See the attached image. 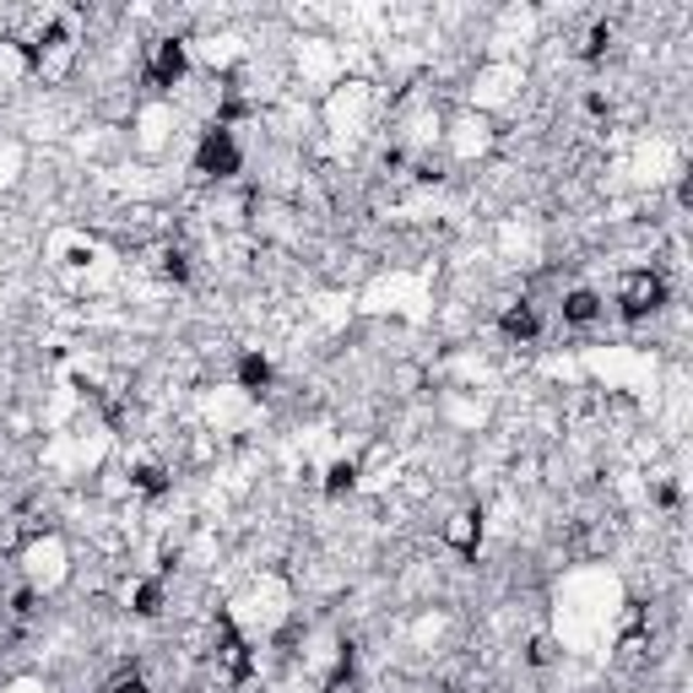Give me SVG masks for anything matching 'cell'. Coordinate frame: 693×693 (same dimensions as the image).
<instances>
[{
	"label": "cell",
	"mask_w": 693,
	"mask_h": 693,
	"mask_svg": "<svg viewBox=\"0 0 693 693\" xmlns=\"http://www.w3.org/2000/svg\"><path fill=\"white\" fill-rule=\"evenodd\" d=\"M239 141L228 136L223 126H212L206 136H201V146H195V174H206V179H234L239 174Z\"/></svg>",
	"instance_id": "obj_1"
},
{
	"label": "cell",
	"mask_w": 693,
	"mask_h": 693,
	"mask_svg": "<svg viewBox=\"0 0 693 693\" xmlns=\"http://www.w3.org/2000/svg\"><path fill=\"white\" fill-rule=\"evenodd\" d=\"M667 303V282L656 277V272H629L623 287H618V309H623V320H645V314H656Z\"/></svg>",
	"instance_id": "obj_2"
},
{
	"label": "cell",
	"mask_w": 693,
	"mask_h": 693,
	"mask_svg": "<svg viewBox=\"0 0 693 693\" xmlns=\"http://www.w3.org/2000/svg\"><path fill=\"white\" fill-rule=\"evenodd\" d=\"M184 76V44L179 38H157L152 55H146V82L152 87H174Z\"/></svg>",
	"instance_id": "obj_3"
},
{
	"label": "cell",
	"mask_w": 693,
	"mask_h": 693,
	"mask_svg": "<svg viewBox=\"0 0 693 693\" xmlns=\"http://www.w3.org/2000/svg\"><path fill=\"white\" fill-rule=\"evenodd\" d=\"M444 542H450L461 558H471L477 553V542H482V515H477V510L450 515V521H444Z\"/></svg>",
	"instance_id": "obj_4"
},
{
	"label": "cell",
	"mask_w": 693,
	"mask_h": 693,
	"mask_svg": "<svg viewBox=\"0 0 693 693\" xmlns=\"http://www.w3.org/2000/svg\"><path fill=\"white\" fill-rule=\"evenodd\" d=\"M499 325H504V336H510V342H537V331H542V320H537V309H531V303H510Z\"/></svg>",
	"instance_id": "obj_5"
},
{
	"label": "cell",
	"mask_w": 693,
	"mask_h": 693,
	"mask_svg": "<svg viewBox=\"0 0 693 693\" xmlns=\"http://www.w3.org/2000/svg\"><path fill=\"white\" fill-rule=\"evenodd\" d=\"M596 314H601V298H596L590 287H574V292L563 298V320H569V325H590Z\"/></svg>",
	"instance_id": "obj_6"
},
{
	"label": "cell",
	"mask_w": 693,
	"mask_h": 693,
	"mask_svg": "<svg viewBox=\"0 0 693 693\" xmlns=\"http://www.w3.org/2000/svg\"><path fill=\"white\" fill-rule=\"evenodd\" d=\"M239 385H244V391H266V385H272V363H266L261 353H244V358H239Z\"/></svg>",
	"instance_id": "obj_7"
},
{
	"label": "cell",
	"mask_w": 693,
	"mask_h": 693,
	"mask_svg": "<svg viewBox=\"0 0 693 693\" xmlns=\"http://www.w3.org/2000/svg\"><path fill=\"white\" fill-rule=\"evenodd\" d=\"M353 482H358V466H353V461H336V466L325 471V493H331V499H336V493H347Z\"/></svg>",
	"instance_id": "obj_8"
},
{
	"label": "cell",
	"mask_w": 693,
	"mask_h": 693,
	"mask_svg": "<svg viewBox=\"0 0 693 693\" xmlns=\"http://www.w3.org/2000/svg\"><path fill=\"white\" fill-rule=\"evenodd\" d=\"M157 607H163V585H157V580L136 585V612H141V618H152Z\"/></svg>",
	"instance_id": "obj_9"
},
{
	"label": "cell",
	"mask_w": 693,
	"mask_h": 693,
	"mask_svg": "<svg viewBox=\"0 0 693 693\" xmlns=\"http://www.w3.org/2000/svg\"><path fill=\"white\" fill-rule=\"evenodd\" d=\"M136 488H141V493H163V488H168L163 466H141V471H136Z\"/></svg>",
	"instance_id": "obj_10"
},
{
	"label": "cell",
	"mask_w": 693,
	"mask_h": 693,
	"mask_svg": "<svg viewBox=\"0 0 693 693\" xmlns=\"http://www.w3.org/2000/svg\"><path fill=\"white\" fill-rule=\"evenodd\" d=\"M104 693H152V689L141 683L136 672H126V678H115V683H109V689H104Z\"/></svg>",
	"instance_id": "obj_11"
},
{
	"label": "cell",
	"mask_w": 693,
	"mask_h": 693,
	"mask_svg": "<svg viewBox=\"0 0 693 693\" xmlns=\"http://www.w3.org/2000/svg\"><path fill=\"white\" fill-rule=\"evenodd\" d=\"M163 272H168L174 282H184V277H190V266H184V255H179V250H174V255L163 261Z\"/></svg>",
	"instance_id": "obj_12"
},
{
	"label": "cell",
	"mask_w": 693,
	"mask_h": 693,
	"mask_svg": "<svg viewBox=\"0 0 693 693\" xmlns=\"http://www.w3.org/2000/svg\"><path fill=\"white\" fill-rule=\"evenodd\" d=\"M531 661L548 667V661H553V640H537V645H531Z\"/></svg>",
	"instance_id": "obj_13"
}]
</instances>
